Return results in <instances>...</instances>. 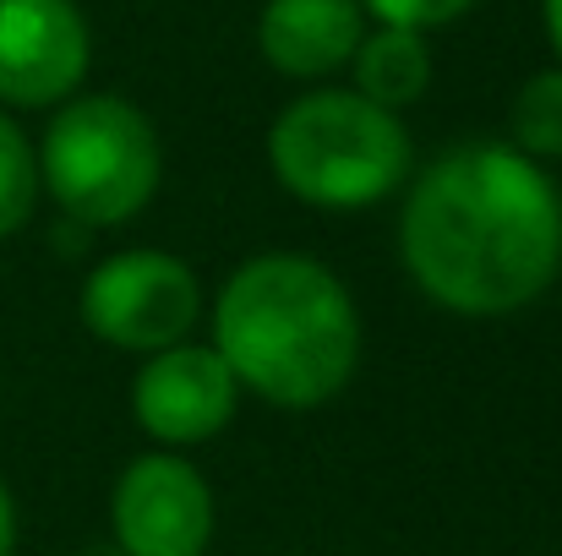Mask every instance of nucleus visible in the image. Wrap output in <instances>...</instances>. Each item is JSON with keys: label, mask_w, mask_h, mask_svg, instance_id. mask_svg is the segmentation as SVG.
Returning <instances> with one entry per match:
<instances>
[{"label": "nucleus", "mask_w": 562, "mask_h": 556, "mask_svg": "<svg viewBox=\"0 0 562 556\" xmlns=\"http://www.w3.org/2000/svg\"><path fill=\"white\" fill-rule=\"evenodd\" d=\"M398 262L409 284L470 322L536 306L562 273V191L508 143H453L404 185Z\"/></svg>", "instance_id": "nucleus-1"}, {"label": "nucleus", "mask_w": 562, "mask_h": 556, "mask_svg": "<svg viewBox=\"0 0 562 556\" xmlns=\"http://www.w3.org/2000/svg\"><path fill=\"white\" fill-rule=\"evenodd\" d=\"M207 344L240 393L273 409H323L361 371V306L350 284L301 251L246 257L207 300Z\"/></svg>", "instance_id": "nucleus-2"}, {"label": "nucleus", "mask_w": 562, "mask_h": 556, "mask_svg": "<svg viewBox=\"0 0 562 556\" xmlns=\"http://www.w3.org/2000/svg\"><path fill=\"white\" fill-rule=\"evenodd\" d=\"M262 148L279 191L317 213H367L415 175V137L404 115L328 82L295 93L273 115Z\"/></svg>", "instance_id": "nucleus-3"}, {"label": "nucleus", "mask_w": 562, "mask_h": 556, "mask_svg": "<svg viewBox=\"0 0 562 556\" xmlns=\"http://www.w3.org/2000/svg\"><path fill=\"white\" fill-rule=\"evenodd\" d=\"M33 154L44 196L82 229L132 224L165 185L159 126L121 93H71L55 104Z\"/></svg>", "instance_id": "nucleus-4"}, {"label": "nucleus", "mask_w": 562, "mask_h": 556, "mask_svg": "<svg viewBox=\"0 0 562 556\" xmlns=\"http://www.w3.org/2000/svg\"><path fill=\"white\" fill-rule=\"evenodd\" d=\"M207 311L202 279L187 257L159 251V246H132L110 251L88 268L77 317L82 328L121 355H159L196 333Z\"/></svg>", "instance_id": "nucleus-5"}, {"label": "nucleus", "mask_w": 562, "mask_h": 556, "mask_svg": "<svg viewBox=\"0 0 562 556\" xmlns=\"http://www.w3.org/2000/svg\"><path fill=\"white\" fill-rule=\"evenodd\" d=\"M213 530V486L187 453L148 447L110 486V546L121 556H202Z\"/></svg>", "instance_id": "nucleus-6"}, {"label": "nucleus", "mask_w": 562, "mask_h": 556, "mask_svg": "<svg viewBox=\"0 0 562 556\" xmlns=\"http://www.w3.org/2000/svg\"><path fill=\"white\" fill-rule=\"evenodd\" d=\"M240 382L224 355L202 339H181L159 355H143L132 376V420L154 447L187 453L224 436L240 415Z\"/></svg>", "instance_id": "nucleus-7"}, {"label": "nucleus", "mask_w": 562, "mask_h": 556, "mask_svg": "<svg viewBox=\"0 0 562 556\" xmlns=\"http://www.w3.org/2000/svg\"><path fill=\"white\" fill-rule=\"evenodd\" d=\"M93 27L77 0H0V110H55L82 93Z\"/></svg>", "instance_id": "nucleus-8"}, {"label": "nucleus", "mask_w": 562, "mask_h": 556, "mask_svg": "<svg viewBox=\"0 0 562 556\" xmlns=\"http://www.w3.org/2000/svg\"><path fill=\"white\" fill-rule=\"evenodd\" d=\"M367 27L372 16L361 11V0H268L257 16V49L279 77L317 88L350 71Z\"/></svg>", "instance_id": "nucleus-9"}, {"label": "nucleus", "mask_w": 562, "mask_h": 556, "mask_svg": "<svg viewBox=\"0 0 562 556\" xmlns=\"http://www.w3.org/2000/svg\"><path fill=\"white\" fill-rule=\"evenodd\" d=\"M350 88L361 99L382 104V110H393V115L420 104L426 88H431V44H426V33L382 27V22L367 27V38L350 55Z\"/></svg>", "instance_id": "nucleus-10"}, {"label": "nucleus", "mask_w": 562, "mask_h": 556, "mask_svg": "<svg viewBox=\"0 0 562 556\" xmlns=\"http://www.w3.org/2000/svg\"><path fill=\"white\" fill-rule=\"evenodd\" d=\"M508 148H519L536 164L562 159V66H541L519 82L508 104Z\"/></svg>", "instance_id": "nucleus-11"}, {"label": "nucleus", "mask_w": 562, "mask_h": 556, "mask_svg": "<svg viewBox=\"0 0 562 556\" xmlns=\"http://www.w3.org/2000/svg\"><path fill=\"white\" fill-rule=\"evenodd\" d=\"M38 154H33V137L22 132V121L11 110H0V240L22 235L38 213Z\"/></svg>", "instance_id": "nucleus-12"}, {"label": "nucleus", "mask_w": 562, "mask_h": 556, "mask_svg": "<svg viewBox=\"0 0 562 556\" xmlns=\"http://www.w3.org/2000/svg\"><path fill=\"white\" fill-rule=\"evenodd\" d=\"M481 0H361V11L382 27H409V33H437L470 16Z\"/></svg>", "instance_id": "nucleus-13"}, {"label": "nucleus", "mask_w": 562, "mask_h": 556, "mask_svg": "<svg viewBox=\"0 0 562 556\" xmlns=\"http://www.w3.org/2000/svg\"><path fill=\"white\" fill-rule=\"evenodd\" d=\"M16 535H22V524H16V497H11V486L0 480V556H16Z\"/></svg>", "instance_id": "nucleus-14"}, {"label": "nucleus", "mask_w": 562, "mask_h": 556, "mask_svg": "<svg viewBox=\"0 0 562 556\" xmlns=\"http://www.w3.org/2000/svg\"><path fill=\"white\" fill-rule=\"evenodd\" d=\"M541 22H547V38H552L558 66H562V0H541Z\"/></svg>", "instance_id": "nucleus-15"}]
</instances>
